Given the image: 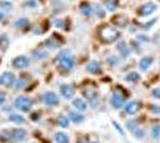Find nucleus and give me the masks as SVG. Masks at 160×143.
Returning <instances> with one entry per match:
<instances>
[{
    "instance_id": "obj_1",
    "label": "nucleus",
    "mask_w": 160,
    "mask_h": 143,
    "mask_svg": "<svg viewBox=\"0 0 160 143\" xmlns=\"http://www.w3.org/2000/svg\"><path fill=\"white\" fill-rule=\"evenodd\" d=\"M120 36V32L118 30L113 29V28L109 27L108 25H105L100 28L99 30V38L104 43L110 44L117 41Z\"/></svg>"
},
{
    "instance_id": "obj_2",
    "label": "nucleus",
    "mask_w": 160,
    "mask_h": 143,
    "mask_svg": "<svg viewBox=\"0 0 160 143\" xmlns=\"http://www.w3.org/2000/svg\"><path fill=\"white\" fill-rule=\"evenodd\" d=\"M59 62H60V65L63 67L64 69H71L74 66V58L73 54L69 53L68 50H63L58 54Z\"/></svg>"
},
{
    "instance_id": "obj_3",
    "label": "nucleus",
    "mask_w": 160,
    "mask_h": 143,
    "mask_svg": "<svg viewBox=\"0 0 160 143\" xmlns=\"http://www.w3.org/2000/svg\"><path fill=\"white\" fill-rule=\"evenodd\" d=\"M82 94H83L92 105H96L97 100H98V94H97V90L94 87H84L82 90Z\"/></svg>"
},
{
    "instance_id": "obj_4",
    "label": "nucleus",
    "mask_w": 160,
    "mask_h": 143,
    "mask_svg": "<svg viewBox=\"0 0 160 143\" xmlns=\"http://www.w3.org/2000/svg\"><path fill=\"white\" fill-rule=\"evenodd\" d=\"M14 105L16 108H18L22 111H29L31 107H32V101H31L28 97H24V96H19L14 101Z\"/></svg>"
},
{
    "instance_id": "obj_5",
    "label": "nucleus",
    "mask_w": 160,
    "mask_h": 143,
    "mask_svg": "<svg viewBox=\"0 0 160 143\" xmlns=\"http://www.w3.org/2000/svg\"><path fill=\"white\" fill-rule=\"evenodd\" d=\"M157 9V6L154 3V2H148V3L143 4L139 8L138 10V14L140 16H148V15H151L152 13L155 12V10Z\"/></svg>"
},
{
    "instance_id": "obj_6",
    "label": "nucleus",
    "mask_w": 160,
    "mask_h": 143,
    "mask_svg": "<svg viewBox=\"0 0 160 143\" xmlns=\"http://www.w3.org/2000/svg\"><path fill=\"white\" fill-rule=\"evenodd\" d=\"M12 65L15 69H25V67H28L30 65V60L25 56L16 57L15 59H13Z\"/></svg>"
},
{
    "instance_id": "obj_7",
    "label": "nucleus",
    "mask_w": 160,
    "mask_h": 143,
    "mask_svg": "<svg viewBox=\"0 0 160 143\" xmlns=\"http://www.w3.org/2000/svg\"><path fill=\"white\" fill-rule=\"evenodd\" d=\"M15 81V75L11 72H4L0 76V84L6 85V87H11Z\"/></svg>"
},
{
    "instance_id": "obj_8",
    "label": "nucleus",
    "mask_w": 160,
    "mask_h": 143,
    "mask_svg": "<svg viewBox=\"0 0 160 143\" xmlns=\"http://www.w3.org/2000/svg\"><path fill=\"white\" fill-rule=\"evenodd\" d=\"M43 100L45 101L46 105H48V106H56L59 104L58 96H57L56 93H53V92H46L45 94H44Z\"/></svg>"
},
{
    "instance_id": "obj_9",
    "label": "nucleus",
    "mask_w": 160,
    "mask_h": 143,
    "mask_svg": "<svg viewBox=\"0 0 160 143\" xmlns=\"http://www.w3.org/2000/svg\"><path fill=\"white\" fill-rule=\"evenodd\" d=\"M112 105L115 109H120L124 105V96L118 92H115L112 96Z\"/></svg>"
},
{
    "instance_id": "obj_10",
    "label": "nucleus",
    "mask_w": 160,
    "mask_h": 143,
    "mask_svg": "<svg viewBox=\"0 0 160 143\" xmlns=\"http://www.w3.org/2000/svg\"><path fill=\"white\" fill-rule=\"evenodd\" d=\"M127 126H128V128H129L137 137L142 138L144 136V131L142 130V129L139 128V126H138V124H137L136 121H129L127 123Z\"/></svg>"
},
{
    "instance_id": "obj_11",
    "label": "nucleus",
    "mask_w": 160,
    "mask_h": 143,
    "mask_svg": "<svg viewBox=\"0 0 160 143\" xmlns=\"http://www.w3.org/2000/svg\"><path fill=\"white\" fill-rule=\"evenodd\" d=\"M26 136H27V134H26V130H24V129H16V130L12 132V139L16 142L24 141L26 139Z\"/></svg>"
},
{
    "instance_id": "obj_12",
    "label": "nucleus",
    "mask_w": 160,
    "mask_h": 143,
    "mask_svg": "<svg viewBox=\"0 0 160 143\" xmlns=\"http://www.w3.org/2000/svg\"><path fill=\"white\" fill-rule=\"evenodd\" d=\"M140 109V104L138 101H130L126 105L125 107V112L128 114H133Z\"/></svg>"
},
{
    "instance_id": "obj_13",
    "label": "nucleus",
    "mask_w": 160,
    "mask_h": 143,
    "mask_svg": "<svg viewBox=\"0 0 160 143\" xmlns=\"http://www.w3.org/2000/svg\"><path fill=\"white\" fill-rule=\"evenodd\" d=\"M61 94L65 98H71L74 96V89L69 84L61 85Z\"/></svg>"
},
{
    "instance_id": "obj_14",
    "label": "nucleus",
    "mask_w": 160,
    "mask_h": 143,
    "mask_svg": "<svg viewBox=\"0 0 160 143\" xmlns=\"http://www.w3.org/2000/svg\"><path fill=\"white\" fill-rule=\"evenodd\" d=\"M87 71L91 74H98L100 72V64L97 61H91L88 64Z\"/></svg>"
},
{
    "instance_id": "obj_15",
    "label": "nucleus",
    "mask_w": 160,
    "mask_h": 143,
    "mask_svg": "<svg viewBox=\"0 0 160 143\" xmlns=\"http://www.w3.org/2000/svg\"><path fill=\"white\" fill-rule=\"evenodd\" d=\"M113 23L118 26V27H125L127 25V18H126L124 15H118V16L113 17Z\"/></svg>"
},
{
    "instance_id": "obj_16",
    "label": "nucleus",
    "mask_w": 160,
    "mask_h": 143,
    "mask_svg": "<svg viewBox=\"0 0 160 143\" xmlns=\"http://www.w3.org/2000/svg\"><path fill=\"white\" fill-rule=\"evenodd\" d=\"M152 62H153V58H151V57H144L140 61V69L142 71H146L152 65Z\"/></svg>"
},
{
    "instance_id": "obj_17",
    "label": "nucleus",
    "mask_w": 160,
    "mask_h": 143,
    "mask_svg": "<svg viewBox=\"0 0 160 143\" xmlns=\"http://www.w3.org/2000/svg\"><path fill=\"white\" fill-rule=\"evenodd\" d=\"M79 9H80V12L84 15H90L93 12L92 6L90 3H88V2H82V3L80 4Z\"/></svg>"
},
{
    "instance_id": "obj_18",
    "label": "nucleus",
    "mask_w": 160,
    "mask_h": 143,
    "mask_svg": "<svg viewBox=\"0 0 160 143\" xmlns=\"http://www.w3.org/2000/svg\"><path fill=\"white\" fill-rule=\"evenodd\" d=\"M10 121H12L15 124H22L25 123V119L24 116H22L18 113H12L10 115Z\"/></svg>"
},
{
    "instance_id": "obj_19",
    "label": "nucleus",
    "mask_w": 160,
    "mask_h": 143,
    "mask_svg": "<svg viewBox=\"0 0 160 143\" xmlns=\"http://www.w3.org/2000/svg\"><path fill=\"white\" fill-rule=\"evenodd\" d=\"M118 49L123 57H127L128 54H129V48L127 47V45H126L125 42H121L120 44H118Z\"/></svg>"
},
{
    "instance_id": "obj_20",
    "label": "nucleus",
    "mask_w": 160,
    "mask_h": 143,
    "mask_svg": "<svg viewBox=\"0 0 160 143\" xmlns=\"http://www.w3.org/2000/svg\"><path fill=\"white\" fill-rule=\"evenodd\" d=\"M73 105L75 106V108H77L78 110H86L87 109V104L82 100H80V98H76V100L73 101Z\"/></svg>"
},
{
    "instance_id": "obj_21",
    "label": "nucleus",
    "mask_w": 160,
    "mask_h": 143,
    "mask_svg": "<svg viewBox=\"0 0 160 143\" xmlns=\"http://www.w3.org/2000/svg\"><path fill=\"white\" fill-rule=\"evenodd\" d=\"M55 139L57 143H68V136H66L65 134H63V132H58V134H56Z\"/></svg>"
},
{
    "instance_id": "obj_22",
    "label": "nucleus",
    "mask_w": 160,
    "mask_h": 143,
    "mask_svg": "<svg viewBox=\"0 0 160 143\" xmlns=\"http://www.w3.org/2000/svg\"><path fill=\"white\" fill-rule=\"evenodd\" d=\"M126 80L129 82H136V81H138V80H140V75L135 72L129 73V74L126 76Z\"/></svg>"
},
{
    "instance_id": "obj_23",
    "label": "nucleus",
    "mask_w": 160,
    "mask_h": 143,
    "mask_svg": "<svg viewBox=\"0 0 160 143\" xmlns=\"http://www.w3.org/2000/svg\"><path fill=\"white\" fill-rule=\"evenodd\" d=\"M105 2H106L105 6L108 10H109V11H114L115 8H117V6H118L117 0H106Z\"/></svg>"
},
{
    "instance_id": "obj_24",
    "label": "nucleus",
    "mask_w": 160,
    "mask_h": 143,
    "mask_svg": "<svg viewBox=\"0 0 160 143\" xmlns=\"http://www.w3.org/2000/svg\"><path fill=\"white\" fill-rule=\"evenodd\" d=\"M8 45H9V38H8V36L1 35L0 36V49L4 50V49H7Z\"/></svg>"
},
{
    "instance_id": "obj_25",
    "label": "nucleus",
    "mask_w": 160,
    "mask_h": 143,
    "mask_svg": "<svg viewBox=\"0 0 160 143\" xmlns=\"http://www.w3.org/2000/svg\"><path fill=\"white\" fill-rule=\"evenodd\" d=\"M58 123H59V125H60L61 127H64V128L68 127V125H69L68 119L66 118V116H64V115L59 116V118H58Z\"/></svg>"
},
{
    "instance_id": "obj_26",
    "label": "nucleus",
    "mask_w": 160,
    "mask_h": 143,
    "mask_svg": "<svg viewBox=\"0 0 160 143\" xmlns=\"http://www.w3.org/2000/svg\"><path fill=\"white\" fill-rule=\"evenodd\" d=\"M69 116H71L72 121H74L75 123H79V122L83 121V115L80 113H77V112H71L69 114Z\"/></svg>"
},
{
    "instance_id": "obj_27",
    "label": "nucleus",
    "mask_w": 160,
    "mask_h": 143,
    "mask_svg": "<svg viewBox=\"0 0 160 143\" xmlns=\"http://www.w3.org/2000/svg\"><path fill=\"white\" fill-rule=\"evenodd\" d=\"M27 24H28L27 18H19V19H17L16 22H15V26L19 28H24Z\"/></svg>"
},
{
    "instance_id": "obj_28",
    "label": "nucleus",
    "mask_w": 160,
    "mask_h": 143,
    "mask_svg": "<svg viewBox=\"0 0 160 143\" xmlns=\"http://www.w3.org/2000/svg\"><path fill=\"white\" fill-rule=\"evenodd\" d=\"M0 7H1L3 10L9 11V10L12 9V3L9 1H2V0H0Z\"/></svg>"
},
{
    "instance_id": "obj_29",
    "label": "nucleus",
    "mask_w": 160,
    "mask_h": 143,
    "mask_svg": "<svg viewBox=\"0 0 160 143\" xmlns=\"http://www.w3.org/2000/svg\"><path fill=\"white\" fill-rule=\"evenodd\" d=\"M26 84H27V80L22 79V78H20V79L16 80V82H15V88H16V89L18 90V89H20V88L25 87Z\"/></svg>"
},
{
    "instance_id": "obj_30",
    "label": "nucleus",
    "mask_w": 160,
    "mask_h": 143,
    "mask_svg": "<svg viewBox=\"0 0 160 143\" xmlns=\"http://www.w3.org/2000/svg\"><path fill=\"white\" fill-rule=\"evenodd\" d=\"M95 10H96L97 16H99V17H104V16H105V11H104V9H102V8L99 6V4H96V6H95Z\"/></svg>"
},
{
    "instance_id": "obj_31",
    "label": "nucleus",
    "mask_w": 160,
    "mask_h": 143,
    "mask_svg": "<svg viewBox=\"0 0 160 143\" xmlns=\"http://www.w3.org/2000/svg\"><path fill=\"white\" fill-rule=\"evenodd\" d=\"M152 136L154 138H158L160 136V126H154L152 129Z\"/></svg>"
},
{
    "instance_id": "obj_32",
    "label": "nucleus",
    "mask_w": 160,
    "mask_h": 143,
    "mask_svg": "<svg viewBox=\"0 0 160 143\" xmlns=\"http://www.w3.org/2000/svg\"><path fill=\"white\" fill-rule=\"evenodd\" d=\"M6 100H7V94L4 92H2V91H0V106L6 101Z\"/></svg>"
},
{
    "instance_id": "obj_33",
    "label": "nucleus",
    "mask_w": 160,
    "mask_h": 143,
    "mask_svg": "<svg viewBox=\"0 0 160 143\" xmlns=\"http://www.w3.org/2000/svg\"><path fill=\"white\" fill-rule=\"evenodd\" d=\"M108 63H110L111 65H114V64L118 63V60L117 58H114V57H111V58L108 59Z\"/></svg>"
},
{
    "instance_id": "obj_34",
    "label": "nucleus",
    "mask_w": 160,
    "mask_h": 143,
    "mask_svg": "<svg viewBox=\"0 0 160 143\" xmlns=\"http://www.w3.org/2000/svg\"><path fill=\"white\" fill-rule=\"evenodd\" d=\"M26 6H28V7H37V1H35V0H29V1L26 2Z\"/></svg>"
},
{
    "instance_id": "obj_35",
    "label": "nucleus",
    "mask_w": 160,
    "mask_h": 143,
    "mask_svg": "<svg viewBox=\"0 0 160 143\" xmlns=\"http://www.w3.org/2000/svg\"><path fill=\"white\" fill-rule=\"evenodd\" d=\"M153 95H154V97L160 98V89H159V88H158V89L153 90Z\"/></svg>"
},
{
    "instance_id": "obj_36",
    "label": "nucleus",
    "mask_w": 160,
    "mask_h": 143,
    "mask_svg": "<svg viewBox=\"0 0 160 143\" xmlns=\"http://www.w3.org/2000/svg\"><path fill=\"white\" fill-rule=\"evenodd\" d=\"M55 26H56V27H58V28L63 27V22H62L61 19H56L55 20Z\"/></svg>"
},
{
    "instance_id": "obj_37",
    "label": "nucleus",
    "mask_w": 160,
    "mask_h": 143,
    "mask_svg": "<svg viewBox=\"0 0 160 143\" xmlns=\"http://www.w3.org/2000/svg\"><path fill=\"white\" fill-rule=\"evenodd\" d=\"M151 109H152V110H154V111H156V112L160 111V108H156V106H153V107H152Z\"/></svg>"
},
{
    "instance_id": "obj_38",
    "label": "nucleus",
    "mask_w": 160,
    "mask_h": 143,
    "mask_svg": "<svg viewBox=\"0 0 160 143\" xmlns=\"http://www.w3.org/2000/svg\"><path fill=\"white\" fill-rule=\"evenodd\" d=\"M2 18H3V14H2V13H1V12H0V20H1V19H2Z\"/></svg>"
}]
</instances>
